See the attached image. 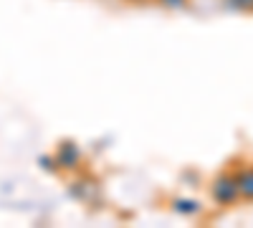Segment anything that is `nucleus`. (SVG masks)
Instances as JSON below:
<instances>
[{"label":"nucleus","instance_id":"nucleus-1","mask_svg":"<svg viewBox=\"0 0 253 228\" xmlns=\"http://www.w3.org/2000/svg\"><path fill=\"white\" fill-rule=\"evenodd\" d=\"M241 190H238V182H236V178H220L218 182H215V188H213V195H215V200L218 203H230V200H236V195H238Z\"/></svg>","mask_w":253,"mask_h":228},{"label":"nucleus","instance_id":"nucleus-2","mask_svg":"<svg viewBox=\"0 0 253 228\" xmlns=\"http://www.w3.org/2000/svg\"><path fill=\"white\" fill-rule=\"evenodd\" d=\"M79 147L71 142H63L61 150H58V165H63V168H76L79 165Z\"/></svg>","mask_w":253,"mask_h":228},{"label":"nucleus","instance_id":"nucleus-3","mask_svg":"<svg viewBox=\"0 0 253 228\" xmlns=\"http://www.w3.org/2000/svg\"><path fill=\"white\" fill-rule=\"evenodd\" d=\"M236 182H238V190L253 200V170H243L236 175Z\"/></svg>","mask_w":253,"mask_h":228},{"label":"nucleus","instance_id":"nucleus-4","mask_svg":"<svg viewBox=\"0 0 253 228\" xmlns=\"http://www.w3.org/2000/svg\"><path fill=\"white\" fill-rule=\"evenodd\" d=\"M175 208L180 213H198L200 211V205L195 200H175Z\"/></svg>","mask_w":253,"mask_h":228},{"label":"nucleus","instance_id":"nucleus-5","mask_svg":"<svg viewBox=\"0 0 253 228\" xmlns=\"http://www.w3.org/2000/svg\"><path fill=\"white\" fill-rule=\"evenodd\" d=\"M228 3L236 10H253V0H228Z\"/></svg>","mask_w":253,"mask_h":228},{"label":"nucleus","instance_id":"nucleus-6","mask_svg":"<svg viewBox=\"0 0 253 228\" xmlns=\"http://www.w3.org/2000/svg\"><path fill=\"white\" fill-rule=\"evenodd\" d=\"M162 3H167V5H172V8H180L185 0H162Z\"/></svg>","mask_w":253,"mask_h":228}]
</instances>
